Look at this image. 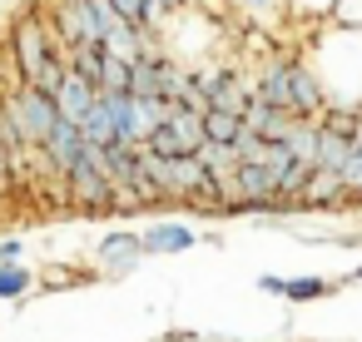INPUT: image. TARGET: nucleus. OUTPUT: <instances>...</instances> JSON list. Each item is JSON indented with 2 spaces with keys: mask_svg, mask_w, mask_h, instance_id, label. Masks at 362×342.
Masks as SVG:
<instances>
[{
  "mask_svg": "<svg viewBox=\"0 0 362 342\" xmlns=\"http://www.w3.org/2000/svg\"><path fill=\"white\" fill-rule=\"evenodd\" d=\"M253 95L268 100L273 110L293 114V119H322L327 114V90H322L313 60L303 50H293V45L268 50V60L253 75Z\"/></svg>",
  "mask_w": 362,
  "mask_h": 342,
  "instance_id": "obj_1",
  "label": "nucleus"
},
{
  "mask_svg": "<svg viewBox=\"0 0 362 342\" xmlns=\"http://www.w3.org/2000/svg\"><path fill=\"white\" fill-rule=\"evenodd\" d=\"M0 110H6V114L21 124V134H25V144H30V149H45V144H50V134L60 129L55 95H45V90H35V85L11 90L6 100H0Z\"/></svg>",
  "mask_w": 362,
  "mask_h": 342,
  "instance_id": "obj_2",
  "label": "nucleus"
},
{
  "mask_svg": "<svg viewBox=\"0 0 362 342\" xmlns=\"http://www.w3.org/2000/svg\"><path fill=\"white\" fill-rule=\"evenodd\" d=\"M40 16L50 20V30H55V40H60L65 50H75V45H100L90 0H40Z\"/></svg>",
  "mask_w": 362,
  "mask_h": 342,
  "instance_id": "obj_3",
  "label": "nucleus"
},
{
  "mask_svg": "<svg viewBox=\"0 0 362 342\" xmlns=\"http://www.w3.org/2000/svg\"><path fill=\"white\" fill-rule=\"evenodd\" d=\"M228 11L238 16V25L248 35H268V40H278L288 25H298L288 0H228Z\"/></svg>",
  "mask_w": 362,
  "mask_h": 342,
  "instance_id": "obj_4",
  "label": "nucleus"
},
{
  "mask_svg": "<svg viewBox=\"0 0 362 342\" xmlns=\"http://www.w3.org/2000/svg\"><path fill=\"white\" fill-rule=\"evenodd\" d=\"M65 199L75 204V208H90V213H100V208H115V184L90 164V154L65 174Z\"/></svg>",
  "mask_w": 362,
  "mask_h": 342,
  "instance_id": "obj_5",
  "label": "nucleus"
},
{
  "mask_svg": "<svg viewBox=\"0 0 362 342\" xmlns=\"http://www.w3.org/2000/svg\"><path fill=\"white\" fill-rule=\"evenodd\" d=\"M144 258H149V253H144V233H129V228L105 233L100 248H95V263H100L105 278H124V273H134Z\"/></svg>",
  "mask_w": 362,
  "mask_h": 342,
  "instance_id": "obj_6",
  "label": "nucleus"
},
{
  "mask_svg": "<svg viewBox=\"0 0 362 342\" xmlns=\"http://www.w3.org/2000/svg\"><path fill=\"white\" fill-rule=\"evenodd\" d=\"M85 154H90L85 129H80V124H70V119H60V129H55V134H50V144H45V159H50L55 179H65V174H70Z\"/></svg>",
  "mask_w": 362,
  "mask_h": 342,
  "instance_id": "obj_7",
  "label": "nucleus"
},
{
  "mask_svg": "<svg viewBox=\"0 0 362 342\" xmlns=\"http://www.w3.org/2000/svg\"><path fill=\"white\" fill-rule=\"evenodd\" d=\"M199 243V233L189 223H174V218H159L144 228V253L149 258H169V253H189Z\"/></svg>",
  "mask_w": 362,
  "mask_h": 342,
  "instance_id": "obj_8",
  "label": "nucleus"
},
{
  "mask_svg": "<svg viewBox=\"0 0 362 342\" xmlns=\"http://www.w3.org/2000/svg\"><path fill=\"white\" fill-rule=\"evenodd\" d=\"M164 129L174 134L179 154H204V144H209V129H204V110H184V105H169V119H164Z\"/></svg>",
  "mask_w": 362,
  "mask_h": 342,
  "instance_id": "obj_9",
  "label": "nucleus"
},
{
  "mask_svg": "<svg viewBox=\"0 0 362 342\" xmlns=\"http://www.w3.org/2000/svg\"><path fill=\"white\" fill-rule=\"evenodd\" d=\"M95 105H100V90H95L90 80H80V75H70V80L55 90V110H60V119H70V124H85Z\"/></svg>",
  "mask_w": 362,
  "mask_h": 342,
  "instance_id": "obj_10",
  "label": "nucleus"
},
{
  "mask_svg": "<svg viewBox=\"0 0 362 342\" xmlns=\"http://www.w3.org/2000/svg\"><path fill=\"white\" fill-rule=\"evenodd\" d=\"M243 124H248V134H258V139H273V144H283L288 134H293V114H283V110H273L268 100H258L253 95V105H248V114H243Z\"/></svg>",
  "mask_w": 362,
  "mask_h": 342,
  "instance_id": "obj_11",
  "label": "nucleus"
},
{
  "mask_svg": "<svg viewBox=\"0 0 362 342\" xmlns=\"http://www.w3.org/2000/svg\"><path fill=\"white\" fill-rule=\"evenodd\" d=\"M134 100H164V50L134 60V80H129Z\"/></svg>",
  "mask_w": 362,
  "mask_h": 342,
  "instance_id": "obj_12",
  "label": "nucleus"
},
{
  "mask_svg": "<svg viewBox=\"0 0 362 342\" xmlns=\"http://www.w3.org/2000/svg\"><path fill=\"white\" fill-rule=\"evenodd\" d=\"M352 159V134L342 129H327L322 124V144H317V174H342Z\"/></svg>",
  "mask_w": 362,
  "mask_h": 342,
  "instance_id": "obj_13",
  "label": "nucleus"
},
{
  "mask_svg": "<svg viewBox=\"0 0 362 342\" xmlns=\"http://www.w3.org/2000/svg\"><path fill=\"white\" fill-rule=\"evenodd\" d=\"M337 204H347L342 179H337V174H313L308 189H303V204H298V208H337Z\"/></svg>",
  "mask_w": 362,
  "mask_h": 342,
  "instance_id": "obj_14",
  "label": "nucleus"
},
{
  "mask_svg": "<svg viewBox=\"0 0 362 342\" xmlns=\"http://www.w3.org/2000/svg\"><path fill=\"white\" fill-rule=\"evenodd\" d=\"M283 144L293 149V159H298V164L317 169V144H322V124H317V119H298V124H293V134H288Z\"/></svg>",
  "mask_w": 362,
  "mask_h": 342,
  "instance_id": "obj_15",
  "label": "nucleus"
},
{
  "mask_svg": "<svg viewBox=\"0 0 362 342\" xmlns=\"http://www.w3.org/2000/svg\"><path fill=\"white\" fill-rule=\"evenodd\" d=\"M70 75L90 80L100 90V75H105V45H75L70 50Z\"/></svg>",
  "mask_w": 362,
  "mask_h": 342,
  "instance_id": "obj_16",
  "label": "nucleus"
},
{
  "mask_svg": "<svg viewBox=\"0 0 362 342\" xmlns=\"http://www.w3.org/2000/svg\"><path fill=\"white\" fill-rule=\"evenodd\" d=\"M204 129H209V144H238L248 134L238 114H218V110H204Z\"/></svg>",
  "mask_w": 362,
  "mask_h": 342,
  "instance_id": "obj_17",
  "label": "nucleus"
},
{
  "mask_svg": "<svg viewBox=\"0 0 362 342\" xmlns=\"http://www.w3.org/2000/svg\"><path fill=\"white\" fill-rule=\"evenodd\" d=\"M337 283L332 278H317V273H308V278H283V297L288 302H317V297H327Z\"/></svg>",
  "mask_w": 362,
  "mask_h": 342,
  "instance_id": "obj_18",
  "label": "nucleus"
},
{
  "mask_svg": "<svg viewBox=\"0 0 362 342\" xmlns=\"http://www.w3.org/2000/svg\"><path fill=\"white\" fill-rule=\"evenodd\" d=\"M288 6H293V20L313 35L317 25H327L332 20V11H337V0H288Z\"/></svg>",
  "mask_w": 362,
  "mask_h": 342,
  "instance_id": "obj_19",
  "label": "nucleus"
},
{
  "mask_svg": "<svg viewBox=\"0 0 362 342\" xmlns=\"http://www.w3.org/2000/svg\"><path fill=\"white\" fill-rule=\"evenodd\" d=\"M337 179H342V189H347V204H362V124H357V134H352V159H347V169H342Z\"/></svg>",
  "mask_w": 362,
  "mask_h": 342,
  "instance_id": "obj_20",
  "label": "nucleus"
},
{
  "mask_svg": "<svg viewBox=\"0 0 362 342\" xmlns=\"http://www.w3.org/2000/svg\"><path fill=\"white\" fill-rule=\"evenodd\" d=\"M30 288H35V273L25 263L21 268H0V297H6V302H21Z\"/></svg>",
  "mask_w": 362,
  "mask_h": 342,
  "instance_id": "obj_21",
  "label": "nucleus"
},
{
  "mask_svg": "<svg viewBox=\"0 0 362 342\" xmlns=\"http://www.w3.org/2000/svg\"><path fill=\"white\" fill-rule=\"evenodd\" d=\"M327 25H342V30H362V0H337V11Z\"/></svg>",
  "mask_w": 362,
  "mask_h": 342,
  "instance_id": "obj_22",
  "label": "nucleus"
},
{
  "mask_svg": "<svg viewBox=\"0 0 362 342\" xmlns=\"http://www.w3.org/2000/svg\"><path fill=\"white\" fill-rule=\"evenodd\" d=\"M115 11H119V20H124V25L144 30V0H115Z\"/></svg>",
  "mask_w": 362,
  "mask_h": 342,
  "instance_id": "obj_23",
  "label": "nucleus"
},
{
  "mask_svg": "<svg viewBox=\"0 0 362 342\" xmlns=\"http://www.w3.org/2000/svg\"><path fill=\"white\" fill-rule=\"evenodd\" d=\"M80 278H90V273H75V268H60V263L40 273V283H45V288H60V283H80Z\"/></svg>",
  "mask_w": 362,
  "mask_h": 342,
  "instance_id": "obj_24",
  "label": "nucleus"
},
{
  "mask_svg": "<svg viewBox=\"0 0 362 342\" xmlns=\"http://www.w3.org/2000/svg\"><path fill=\"white\" fill-rule=\"evenodd\" d=\"M21 258H25L21 238H0V268H21Z\"/></svg>",
  "mask_w": 362,
  "mask_h": 342,
  "instance_id": "obj_25",
  "label": "nucleus"
},
{
  "mask_svg": "<svg viewBox=\"0 0 362 342\" xmlns=\"http://www.w3.org/2000/svg\"><path fill=\"white\" fill-rule=\"evenodd\" d=\"M115 208H144V194L129 184V189H115Z\"/></svg>",
  "mask_w": 362,
  "mask_h": 342,
  "instance_id": "obj_26",
  "label": "nucleus"
},
{
  "mask_svg": "<svg viewBox=\"0 0 362 342\" xmlns=\"http://www.w3.org/2000/svg\"><path fill=\"white\" fill-rule=\"evenodd\" d=\"M164 6H169V11L179 16V11H189V6H199V0H164Z\"/></svg>",
  "mask_w": 362,
  "mask_h": 342,
  "instance_id": "obj_27",
  "label": "nucleus"
},
{
  "mask_svg": "<svg viewBox=\"0 0 362 342\" xmlns=\"http://www.w3.org/2000/svg\"><path fill=\"white\" fill-rule=\"evenodd\" d=\"M352 278H362V263H357V268H352Z\"/></svg>",
  "mask_w": 362,
  "mask_h": 342,
  "instance_id": "obj_28",
  "label": "nucleus"
},
{
  "mask_svg": "<svg viewBox=\"0 0 362 342\" xmlns=\"http://www.w3.org/2000/svg\"><path fill=\"white\" fill-rule=\"evenodd\" d=\"M357 114H362V110H357Z\"/></svg>",
  "mask_w": 362,
  "mask_h": 342,
  "instance_id": "obj_29",
  "label": "nucleus"
}]
</instances>
